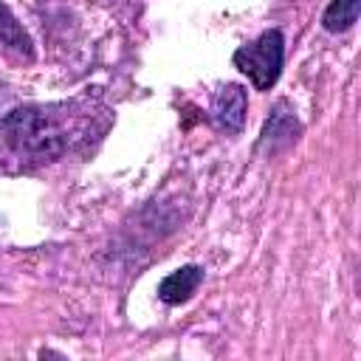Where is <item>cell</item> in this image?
I'll return each mask as SVG.
<instances>
[{
  "label": "cell",
  "mask_w": 361,
  "mask_h": 361,
  "mask_svg": "<svg viewBox=\"0 0 361 361\" xmlns=\"http://www.w3.org/2000/svg\"><path fill=\"white\" fill-rule=\"evenodd\" d=\"M90 107L82 102L17 107L0 121V175L34 172L62 158L87 133Z\"/></svg>",
  "instance_id": "obj_1"
},
{
  "label": "cell",
  "mask_w": 361,
  "mask_h": 361,
  "mask_svg": "<svg viewBox=\"0 0 361 361\" xmlns=\"http://www.w3.org/2000/svg\"><path fill=\"white\" fill-rule=\"evenodd\" d=\"M282 54H285V39L276 28L259 34L254 42L243 45L234 51V65L251 79L257 90H268L282 71Z\"/></svg>",
  "instance_id": "obj_2"
},
{
  "label": "cell",
  "mask_w": 361,
  "mask_h": 361,
  "mask_svg": "<svg viewBox=\"0 0 361 361\" xmlns=\"http://www.w3.org/2000/svg\"><path fill=\"white\" fill-rule=\"evenodd\" d=\"M212 118L223 130L237 133L245 118V90L240 85H223L212 99Z\"/></svg>",
  "instance_id": "obj_3"
},
{
  "label": "cell",
  "mask_w": 361,
  "mask_h": 361,
  "mask_svg": "<svg viewBox=\"0 0 361 361\" xmlns=\"http://www.w3.org/2000/svg\"><path fill=\"white\" fill-rule=\"evenodd\" d=\"M203 282V268L200 265H183L178 271H172L161 285H158V296L166 302V305H180L186 302L197 285Z\"/></svg>",
  "instance_id": "obj_4"
},
{
  "label": "cell",
  "mask_w": 361,
  "mask_h": 361,
  "mask_svg": "<svg viewBox=\"0 0 361 361\" xmlns=\"http://www.w3.org/2000/svg\"><path fill=\"white\" fill-rule=\"evenodd\" d=\"M0 45L23 54L25 59H31L34 48H31V37L23 31V25L14 20V14L0 3Z\"/></svg>",
  "instance_id": "obj_5"
},
{
  "label": "cell",
  "mask_w": 361,
  "mask_h": 361,
  "mask_svg": "<svg viewBox=\"0 0 361 361\" xmlns=\"http://www.w3.org/2000/svg\"><path fill=\"white\" fill-rule=\"evenodd\" d=\"M361 0H333L324 11V28L327 31H344L358 20Z\"/></svg>",
  "instance_id": "obj_6"
}]
</instances>
